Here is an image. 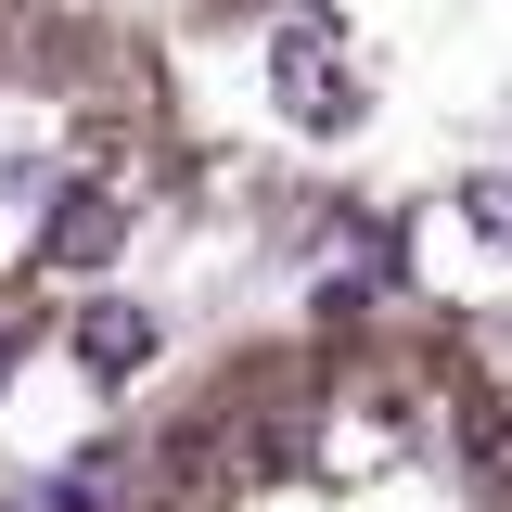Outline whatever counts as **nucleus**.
I'll return each mask as SVG.
<instances>
[{
    "label": "nucleus",
    "instance_id": "f03ea898",
    "mask_svg": "<svg viewBox=\"0 0 512 512\" xmlns=\"http://www.w3.org/2000/svg\"><path fill=\"white\" fill-rule=\"evenodd\" d=\"M0 359H13V333H0Z\"/></svg>",
    "mask_w": 512,
    "mask_h": 512
},
{
    "label": "nucleus",
    "instance_id": "f257e3e1",
    "mask_svg": "<svg viewBox=\"0 0 512 512\" xmlns=\"http://www.w3.org/2000/svg\"><path fill=\"white\" fill-rule=\"evenodd\" d=\"M128 512H512V359L333 295L167 410Z\"/></svg>",
    "mask_w": 512,
    "mask_h": 512
}]
</instances>
